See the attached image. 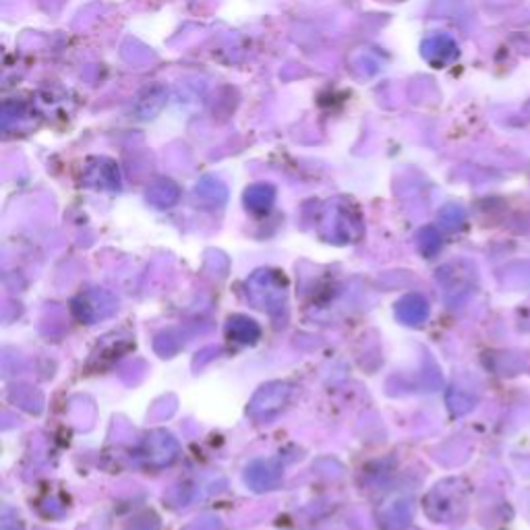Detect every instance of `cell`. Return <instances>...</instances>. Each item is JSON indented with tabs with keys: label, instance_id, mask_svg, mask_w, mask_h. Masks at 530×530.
Segmentation results:
<instances>
[{
	"label": "cell",
	"instance_id": "52a82bcc",
	"mask_svg": "<svg viewBox=\"0 0 530 530\" xmlns=\"http://www.w3.org/2000/svg\"><path fill=\"white\" fill-rule=\"evenodd\" d=\"M396 317L400 319L404 325H410V328L423 325L427 322V317H429V303H427L425 296L419 293L406 294L396 303Z\"/></svg>",
	"mask_w": 530,
	"mask_h": 530
},
{
	"label": "cell",
	"instance_id": "7a4b0ae2",
	"mask_svg": "<svg viewBox=\"0 0 530 530\" xmlns=\"http://www.w3.org/2000/svg\"><path fill=\"white\" fill-rule=\"evenodd\" d=\"M322 235L330 243L346 245L359 241L362 235V222L357 209L348 207L346 203H333L325 209L322 220Z\"/></svg>",
	"mask_w": 530,
	"mask_h": 530
},
{
	"label": "cell",
	"instance_id": "7c38bea8",
	"mask_svg": "<svg viewBox=\"0 0 530 530\" xmlns=\"http://www.w3.org/2000/svg\"><path fill=\"white\" fill-rule=\"evenodd\" d=\"M226 187H224L220 180L214 178H203L201 183L195 188V198L206 207H220L226 201Z\"/></svg>",
	"mask_w": 530,
	"mask_h": 530
},
{
	"label": "cell",
	"instance_id": "5b68a950",
	"mask_svg": "<svg viewBox=\"0 0 530 530\" xmlns=\"http://www.w3.org/2000/svg\"><path fill=\"white\" fill-rule=\"evenodd\" d=\"M116 299L108 293V290H100V288H93L90 293H83L79 294L75 301H72V313L79 319V322H83L87 325L100 322V319H106L111 317L114 311H116Z\"/></svg>",
	"mask_w": 530,
	"mask_h": 530
},
{
	"label": "cell",
	"instance_id": "8fae6325",
	"mask_svg": "<svg viewBox=\"0 0 530 530\" xmlns=\"http://www.w3.org/2000/svg\"><path fill=\"white\" fill-rule=\"evenodd\" d=\"M275 188L272 185L259 183L246 188L245 193V206L251 209L253 214H267L274 206Z\"/></svg>",
	"mask_w": 530,
	"mask_h": 530
},
{
	"label": "cell",
	"instance_id": "3957f363",
	"mask_svg": "<svg viewBox=\"0 0 530 530\" xmlns=\"http://www.w3.org/2000/svg\"><path fill=\"white\" fill-rule=\"evenodd\" d=\"M293 396V386L286 381H270L261 386L255 394H253L249 402V417L257 423H270L272 419L280 415L286 409Z\"/></svg>",
	"mask_w": 530,
	"mask_h": 530
},
{
	"label": "cell",
	"instance_id": "8992f818",
	"mask_svg": "<svg viewBox=\"0 0 530 530\" xmlns=\"http://www.w3.org/2000/svg\"><path fill=\"white\" fill-rule=\"evenodd\" d=\"M282 481V467L278 460H253L245 470V483L255 493L272 491Z\"/></svg>",
	"mask_w": 530,
	"mask_h": 530
},
{
	"label": "cell",
	"instance_id": "9a60e30c",
	"mask_svg": "<svg viewBox=\"0 0 530 530\" xmlns=\"http://www.w3.org/2000/svg\"><path fill=\"white\" fill-rule=\"evenodd\" d=\"M441 222L446 224L448 228H460L462 224H464V212L460 207H456V206H449V207H446L444 212H441Z\"/></svg>",
	"mask_w": 530,
	"mask_h": 530
},
{
	"label": "cell",
	"instance_id": "30bf717a",
	"mask_svg": "<svg viewBox=\"0 0 530 530\" xmlns=\"http://www.w3.org/2000/svg\"><path fill=\"white\" fill-rule=\"evenodd\" d=\"M423 54L429 63L446 64L458 54V46L448 35H435V38L423 43Z\"/></svg>",
	"mask_w": 530,
	"mask_h": 530
},
{
	"label": "cell",
	"instance_id": "4fadbf2b",
	"mask_svg": "<svg viewBox=\"0 0 530 530\" xmlns=\"http://www.w3.org/2000/svg\"><path fill=\"white\" fill-rule=\"evenodd\" d=\"M178 195H180L178 187L174 185L172 180H158V183L148 188V201L159 209L174 206V203L178 201Z\"/></svg>",
	"mask_w": 530,
	"mask_h": 530
},
{
	"label": "cell",
	"instance_id": "6da1fadb",
	"mask_svg": "<svg viewBox=\"0 0 530 530\" xmlns=\"http://www.w3.org/2000/svg\"><path fill=\"white\" fill-rule=\"evenodd\" d=\"M246 299L272 317H282L288 311V280L282 272L257 270L245 282Z\"/></svg>",
	"mask_w": 530,
	"mask_h": 530
},
{
	"label": "cell",
	"instance_id": "9c48e42d",
	"mask_svg": "<svg viewBox=\"0 0 530 530\" xmlns=\"http://www.w3.org/2000/svg\"><path fill=\"white\" fill-rule=\"evenodd\" d=\"M87 185L114 191V188L120 187L119 166L114 162H108V159H100L98 166H92L90 172H87Z\"/></svg>",
	"mask_w": 530,
	"mask_h": 530
},
{
	"label": "cell",
	"instance_id": "2e32d148",
	"mask_svg": "<svg viewBox=\"0 0 530 530\" xmlns=\"http://www.w3.org/2000/svg\"><path fill=\"white\" fill-rule=\"evenodd\" d=\"M0 530H25L24 522L17 516V512H13L11 507H5L3 516H0Z\"/></svg>",
	"mask_w": 530,
	"mask_h": 530
},
{
	"label": "cell",
	"instance_id": "5bb4252c",
	"mask_svg": "<svg viewBox=\"0 0 530 530\" xmlns=\"http://www.w3.org/2000/svg\"><path fill=\"white\" fill-rule=\"evenodd\" d=\"M439 246H441V236H439L438 230H435V228L420 230L419 249H420V253H423V255H427V257L435 255V253L439 251Z\"/></svg>",
	"mask_w": 530,
	"mask_h": 530
},
{
	"label": "cell",
	"instance_id": "277c9868",
	"mask_svg": "<svg viewBox=\"0 0 530 530\" xmlns=\"http://www.w3.org/2000/svg\"><path fill=\"white\" fill-rule=\"evenodd\" d=\"M180 446L169 431L156 429L143 439L140 456L145 467L149 468H164L178 458Z\"/></svg>",
	"mask_w": 530,
	"mask_h": 530
},
{
	"label": "cell",
	"instance_id": "ba28073f",
	"mask_svg": "<svg viewBox=\"0 0 530 530\" xmlns=\"http://www.w3.org/2000/svg\"><path fill=\"white\" fill-rule=\"evenodd\" d=\"M226 338L235 344L251 346L261 338V328L255 319L246 315H232L226 323Z\"/></svg>",
	"mask_w": 530,
	"mask_h": 530
}]
</instances>
